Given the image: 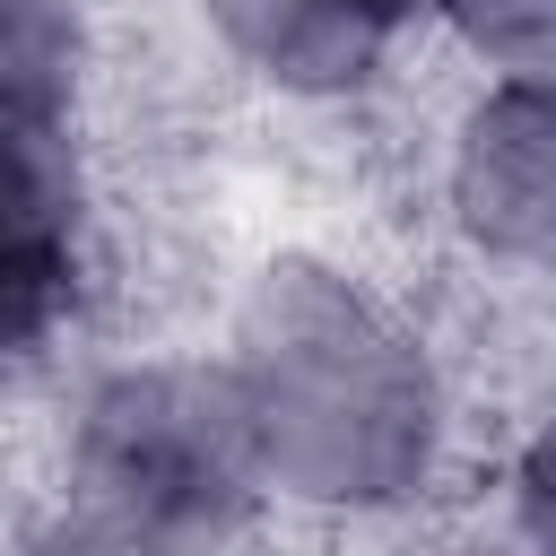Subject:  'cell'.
Segmentation results:
<instances>
[{"label": "cell", "mask_w": 556, "mask_h": 556, "mask_svg": "<svg viewBox=\"0 0 556 556\" xmlns=\"http://www.w3.org/2000/svg\"><path fill=\"white\" fill-rule=\"evenodd\" d=\"M70 304V182L52 130L0 139V356L43 339Z\"/></svg>", "instance_id": "1"}, {"label": "cell", "mask_w": 556, "mask_h": 556, "mask_svg": "<svg viewBox=\"0 0 556 556\" xmlns=\"http://www.w3.org/2000/svg\"><path fill=\"white\" fill-rule=\"evenodd\" d=\"M52 96H61L52 9L43 0H0V139L52 130Z\"/></svg>", "instance_id": "2"}]
</instances>
